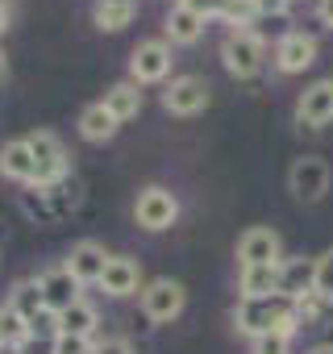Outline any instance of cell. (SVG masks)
<instances>
[{"label": "cell", "mask_w": 333, "mask_h": 354, "mask_svg": "<svg viewBox=\"0 0 333 354\" xmlns=\"http://www.w3.org/2000/svg\"><path fill=\"white\" fill-rule=\"evenodd\" d=\"M9 308H13V313H21L26 321H30V317H38V313L46 308V292H42V279H21V283L9 292Z\"/></svg>", "instance_id": "obj_22"}, {"label": "cell", "mask_w": 333, "mask_h": 354, "mask_svg": "<svg viewBox=\"0 0 333 354\" xmlns=\"http://www.w3.org/2000/svg\"><path fill=\"white\" fill-rule=\"evenodd\" d=\"M9 75V59H5V46H0V80Z\"/></svg>", "instance_id": "obj_32"}, {"label": "cell", "mask_w": 333, "mask_h": 354, "mask_svg": "<svg viewBox=\"0 0 333 354\" xmlns=\"http://www.w3.org/2000/svg\"><path fill=\"white\" fill-rule=\"evenodd\" d=\"M108 259H113V254H108L100 242L84 238V242H75V246H71V254H67V271H71L79 283H100V275H104Z\"/></svg>", "instance_id": "obj_13"}, {"label": "cell", "mask_w": 333, "mask_h": 354, "mask_svg": "<svg viewBox=\"0 0 333 354\" xmlns=\"http://www.w3.org/2000/svg\"><path fill=\"white\" fill-rule=\"evenodd\" d=\"M180 217V201L171 188H162V184H150L137 192L133 201V221L146 230V234H162V230H171Z\"/></svg>", "instance_id": "obj_3"}, {"label": "cell", "mask_w": 333, "mask_h": 354, "mask_svg": "<svg viewBox=\"0 0 333 354\" xmlns=\"http://www.w3.org/2000/svg\"><path fill=\"white\" fill-rule=\"evenodd\" d=\"M104 109L125 125V121H133L137 113H142V84H133V80H121V84H113L108 92H104Z\"/></svg>", "instance_id": "obj_18"}, {"label": "cell", "mask_w": 333, "mask_h": 354, "mask_svg": "<svg viewBox=\"0 0 333 354\" xmlns=\"http://www.w3.org/2000/svg\"><path fill=\"white\" fill-rule=\"evenodd\" d=\"M117 129H121V121L104 109V100H96L79 113V138L84 142H108V138H117Z\"/></svg>", "instance_id": "obj_19"}, {"label": "cell", "mask_w": 333, "mask_h": 354, "mask_svg": "<svg viewBox=\"0 0 333 354\" xmlns=\"http://www.w3.org/2000/svg\"><path fill=\"white\" fill-rule=\"evenodd\" d=\"M279 234L267 230V225H250L242 238H238V263L242 267H271V263H283L279 259Z\"/></svg>", "instance_id": "obj_10"}, {"label": "cell", "mask_w": 333, "mask_h": 354, "mask_svg": "<svg viewBox=\"0 0 333 354\" xmlns=\"http://www.w3.org/2000/svg\"><path fill=\"white\" fill-rule=\"evenodd\" d=\"M100 288H104V296H113V300H125V296L142 292V267H137V259L113 254L108 267H104V275H100Z\"/></svg>", "instance_id": "obj_12"}, {"label": "cell", "mask_w": 333, "mask_h": 354, "mask_svg": "<svg viewBox=\"0 0 333 354\" xmlns=\"http://www.w3.org/2000/svg\"><path fill=\"white\" fill-rule=\"evenodd\" d=\"M55 354H96L92 337H75V333H59L55 337Z\"/></svg>", "instance_id": "obj_26"}, {"label": "cell", "mask_w": 333, "mask_h": 354, "mask_svg": "<svg viewBox=\"0 0 333 354\" xmlns=\"http://www.w3.org/2000/svg\"><path fill=\"white\" fill-rule=\"evenodd\" d=\"M13 5H17V0H0V13H9Z\"/></svg>", "instance_id": "obj_34"}, {"label": "cell", "mask_w": 333, "mask_h": 354, "mask_svg": "<svg viewBox=\"0 0 333 354\" xmlns=\"http://www.w3.org/2000/svg\"><path fill=\"white\" fill-rule=\"evenodd\" d=\"M234 325H238V333H246L250 342L254 337H263V333H296V325H300V304L296 300H287V296H263V300H242L238 308H234Z\"/></svg>", "instance_id": "obj_1"}, {"label": "cell", "mask_w": 333, "mask_h": 354, "mask_svg": "<svg viewBox=\"0 0 333 354\" xmlns=\"http://www.w3.org/2000/svg\"><path fill=\"white\" fill-rule=\"evenodd\" d=\"M0 342H5V350H21L30 342V321L21 313H13L9 304L0 308Z\"/></svg>", "instance_id": "obj_23"}, {"label": "cell", "mask_w": 333, "mask_h": 354, "mask_svg": "<svg viewBox=\"0 0 333 354\" xmlns=\"http://www.w3.org/2000/svg\"><path fill=\"white\" fill-rule=\"evenodd\" d=\"M79 279L67 271V263H59V267H50V271H42V292H46V308H55V313H67L71 304H79L84 296H79Z\"/></svg>", "instance_id": "obj_15"}, {"label": "cell", "mask_w": 333, "mask_h": 354, "mask_svg": "<svg viewBox=\"0 0 333 354\" xmlns=\"http://www.w3.org/2000/svg\"><path fill=\"white\" fill-rule=\"evenodd\" d=\"M162 109L171 117H196L209 109V84L200 75H180L171 80V88L162 92Z\"/></svg>", "instance_id": "obj_8"}, {"label": "cell", "mask_w": 333, "mask_h": 354, "mask_svg": "<svg viewBox=\"0 0 333 354\" xmlns=\"http://www.w3.org/2000/svg\"><path fill=\"white\" fill-rule=\"evenodd\" d=\"M279 296H287V300H308V296H316V259H283L279 263Z\"/></svg>", "instance_id": "obj_11"}, {"label": "cell", "mask_w": 333, "mask_h": 354, "mask_svg": "<svg viewBox=\"0 0 333 354\" xmlns=\"http://www.w3.org/2000/svg\"><path fill=\"white\" fill-rule=\"evenodd\" d=\"M238 292H242V300L275 296V292H279V263H271V267H242V275H238Z\"/></svg>", "instance_id": "obj_20"}, {"label": "cell", "mask_w": 333, "mask_h": 354, "mask_svg": "<svg viewBox=\"0 0 333 354\" xmlns=\"http://www.w3.org/2000/svg\"><path fill=\"white\" fill-rule=\"evenodd\" d=\"M59 325H63V333L92 337V329H96V308H92L88 300H79V304H71L67 313H59Z\"/></svg>", "instance_id": "obj_24"}, {"label": "cell", "mask_w": 333, "mask_h": 354, "mask_svg": "<svg viewBox=\"0 0 333 354\" xmlns=\"http://www.w3.org/2000/svg\"><path fill=\"white\" fill-rule=\"evenodd\" d=\"M316 63V42L308 38V34H283L279 38V46H275V67L283 71V75H300L304 67H312Z\"/></svg>", "instance_id": "obj_14"}, {"label": "cell", "mask_w": 333, "mask_h": 354, "mask_svg": "<svg viewBox=\"0 0 333 354\" xmlns=\"http://www.w3.org/2000/svg\"><path fill=\"white\" fill-rule=\"evenodd\" d=\"M96 354H133V346L125 337H104V342H96Z\"/></svg>", "instance_id": "obj_30"}, {"label": "cell", "mask_w": 333, "mask_h": 354, "mask_svg": "<svg viewBox=\"0 0 333 354\" xmlns=\"http://www.w3.org/2000/svg\"><path fill=\"white\" fill-rule=\"evenodd\" d=\"M204 38V17L192 13L188 5H175L166 13V42L171 46H196Z\"/></svg>", "instance_id": "obj_17"}, {"label": "cell", "mask_w": 333, "mask_h": 354, "mask_svg": "<svg viewBox=\"0 0 333 354\" xmlns=\"http://www.w3.org/2000/svg\"><path fill=\"white\" fill-rule=\"evenodd\" d=\"M263 59H267V46L250 30H229V38L221 42V63L234 80H254L263 71Z\"/></svg>", "instance_id": "obj_2"}, {"label": "cell", "mask_w": 333, "mask_h": 354, "mask_svg": "<svg viewBox=\"0 0 333 354\" xmlns=\"http://www.w3.org/2000/svg\"><path fill=\"white\" fill-rule=\"evenodd\" d=\"M171 63H175L171 59V42L166 38H146L129 55V80L133 84H158V80L171 75Z\"/></svg>", "instance_id": "obj_7"}, {"label": "cell", "mask_w": 333, "mask_h": 354, "mask_svg": "<svg viewBox=\"0 0 333 354\" xmlns=\"http://www.w3.org/2000/svg\"><path fill=\"white\" fill-rule=\"evenodd\" d=\"M287 346H292V333H263V337H254L250 342V354H287Z\"/></svg>", "instance_id": "obj_25"}, {"label": "cell", "mask_w": 333, "mask_h": 354, "mask_svg": "<svg viewBox=\"0 0 333 354\" xmlns=\"http://www.w3.org/2000/svg\"><path fill=\"white\" fill-rule=\"evenodd\" d=\"M184 304H188V292H184V283H175V279H150L146 288H142V313H146V321H154V325H166V321H175L180 313H184Z\"/></svg>", "instance_id": "obj_6"}, {"label": "cell", "mask_w": 333, "mask_h": 354, "mask_svg": "<svg viewBox=\"0 0 333 354\" xmlns=\"http://www.w3.org/2000/svg\"><path fill=\"white\" fill-rule=\"evenodd\" d=\"M133 13H137V0H96V5H92V21H96V30H104V34L125 30V26L133 21Z\"/></svg>", "instance_id": "obj_21"}, {"label": "cell", "mask_w": 333, "mask_h": 354, "mask_svg": "<svg viewBox=\"0 0 333 354\" xmlns=\"http://www.w3.org/2000/svg\"><path fill=\"white\" fill-rule=\"evenodd\" d=\"M26 142H30L34 162H38V184H34V188H42V192H46V188H59V184L67 180V171H71L63 142H59L50 129H34Z\"/></svg>", "instance_id": "obj_4"}, {"label": "cell", "mask_w": 333, "mask_h": 354, "mask_svg": "<svg viewBox=\"0 0 333 354\" xmlns=\"http://www.w3.org/2000/svg\"><path fill=\"white\" fill-rule=\"evenodd\" d=\"M250 9L263 13V17H283L292 9V0H250Z\"/></svg>", "instance_id": "obj_29"}, {"label": "cell", "mask_w": 333, "mask_h": 354, "mask_svg": "<svg viewBox=\"0 0 333 354\" xmlns=\"http://www.w3.org/2000/svg\"><path fill=\"white\" fill-rule=\"evenodd\" d=\"M0 175H5V180H17V184H30V188L38 184V162H34V150H30L26 138L0 146Z\"/></svg>", "instance_id": "obj_16"}, {"label": "cell", "mask_w": 333, "mask_h": 354, "mask_svg": "<svg viewBox=\"0 0 333 354\" xmlns=\"http://www.w3.org/2000/svg\"><path fill=\"white\" fill-rule=\"evenodd\" d=\"M0 354H5V342H0Z\"/></svg>", "instance_id": "obj_35"}, {"label": "cell", "mask_w": 333, "mask_h": 354, "mask_svg": "<svg viewBox=\"0 0 333 354\" xmlns=\"http://www.w3.org/2000/svg\"><path fill=\"white\" fill-rule=\"evenodd\" d=\"M329 180H333V171H329V162H325L321 154H300V158L292 162V171H287V188H292V196H296L300 205L325 201Z\"/></svg>", "instance_id": "obj_5"}, {"label": "cell", "mask_w": 333, "mask_h": 354, "mask_svg": "<svg viewBox=\"0 0 333 354\" xmlns=\"http://www.w3.org/2000/svg\"><path fill=\"white\" fill-rule=\"evenodd\" d=\"M296 121L304 129H325L333 121V80H316L296 100Z\"/></svg>", "instance_id": "obj_9"}, {"label": "cell", "mask_w": 333, "mask_h": 354, "mask_svg": "<svg viewBox=\"0 0 333 354\" xmlns=\"http://www.w3.org/2000/svg\"><path fill=\"white\" fill-rule=\"evenodd\" d=\"M316 296H333V250L316 259Z\"/></svg>", "instance_id": "obj_27"}, {"label": "cell", "mask_w": 333, "mask_h": 354, "mask_svg": "<svg viewBox=\"0 0 333 354\" xmlns=\"http://www.w3.org/2000/svg\"><path fill=\"white\" fill-rule=\"evenodd\" d=\"M321 21L333 30V0H321Z\"/></svg>", "instance_id": "obj_31"}, {"label": "cell", "mask_w": 333, "mask_h": 354, "mask_svg": "<svg viewBox=\"0 0 333 354\" xmlns=\"http://www.w3.org/2000/svg\"><path fill=\"white\" fill-rule=\"evenodd\" d=\"M304 354H333V346L325 342V346H312V350H304Z\"/></svg>", "instance_id": "obj_33"}, {"label": "cell", "mask_w": 333, "mask_h": 354, "mask_svg": "<svg viewBox=\"0 0 333 354\" xmlns=\"http://www.w3.org/2000/svg\"><path fill=\"white\" fill-rule=\"evenodd\" d=\"M180 5H188L192 13H200L209 21V17H225V9L234 5V0H180Z\"/></svg>", "instance_id": "obj_28"}]
</instances>
